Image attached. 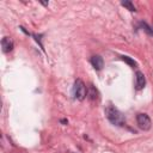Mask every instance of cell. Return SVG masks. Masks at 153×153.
Masks as SVG:
<instances>
[{"label": "cell", "mask_w": 153, "mask_h": 153, "mask_svg": "<svg viewBox=\"0 0 153 153\" xmlns=\"http://www.w3.org/2000/svg\"><path fill=\"white\" fill-rule=\"evenodd\" d=\"M105 116H106V118H108L112 124H115V126L122 127V126H124V123H126V118H124L123 114H122L118 109H116L114 105H108V106L105 108Z\"/></svg>", "instance_id": "6da1fadb"}, {"label": "cell", "mask_w": 153, "mask_h": 153, "mask_svg": "<svg viewBox=\"0 0 153 153\" xmlns=\"http://www.w3.org/2000/svg\"><path fill=\"white\" fill-rule=\"evenodd\" d=\"M73 93L74 97L79 100H84L85 97L87 96V88L86 85L84 84V81L81 79H76L74 81V86H73Z\"/></svg>", "instance_id": "7a4b0ae2"}, {"label": "cell", "mask_w": 153, "mask_h": 153, "mask_svg": "<svg viewBox=\"0 0 153 153\" xmlns=\"http://www.w3.org/2000/svg\"><path fill=\"white\" fill-rule=\"evenodd\" d=\"M136 123H137L139 128L142 130H149L151 126H152L151 118L147 114H137L136 115Z\"/></svg>", "instance_id": "3957f363"}, {"label": "cell", "mask_w": 153, "mask_h": 153, "mask_svg": "<svg viewBox=\"0 0 153 153\" xmlns=\"http://www.w3.org/2000/svg\"><path fill=\"white\" fill-rule=\"evenodd\" d=\"M146 85V79H145V75L142 72L137 71L135 73V86H136V90H141Z\"/></svg>", "instance_id": "277c9868"}, {"label": "cell", "mask_w": 153, "mask_h": 153, "mask_svg": "<svg viewBox=\"0 0 153 153\" xmlns=\"http://www.w3.org/2000/svg\"><path fill=\"white\" fill-rule=\"evenodd\" d=\"M13 41L10 38V37H4L1 39V48H2V51L4 53H10L13 50Z\"/></svg>", "instance_id": "5b68a950"}, {"label": "cell", "mask_w": 153, "mask_h": 153, "mask_svg": "<svg viewBox=\"0 0 153 153\" xmlns=\"http://www.w3.org/2000/svg\"><path fill=\"white\" fill-rule=\"evenodd\" d=\"M91 65L93 66L94 69L97 71H100L104 66V61H103V57L100 55H93L91 57Z\"/></svg>", "instance_id": "8992f818"}, {"label": "cell", "mask_w": 153, "mask_h": 153, "mask_svg": "<svg viewBox=\"0 0 153 153\" xmlns=\"http://www.w3.org/2000/svg\"><path fill=\"white\" fill-rule=\"evenodd\" d=\"M87 98L90 100H92V102L98 99V91L93 85H90L88 88H87Z\"/></svg>", "instance_id": "52a82bcc"}, {"label": "cell", "mask_w": 153, "mask_h": 153, "mask_svg": "<svg viewBox=\"0 0 153 153\" xmlns=\"http://www.w3.org/2000/svg\"><path fill=\"white\" fill-rule=\"evenodd\" d=\"M121 5H122V6H124L127 10H129L130 12H135V11H136L135 6H134V5H133V2H131V1H129V0H124V1H122V2H121Z\"/></svg>", "instance_id": "ba28073f"}, {"label": "cell", "mask_w": 153, "mask_h": 153, "mask_svg": "<svg viewBox=\"0 0 153 153\" xmlns=\"http://www.w3.org/2000/svg\"><path fill=\"white\" fill-rule=\"evenodd\" d=\"M140 25H141V27H142V29H143V30H145V31H146V32H147L149 36H153V29H152V27H151V26H149L147 23L141 22V23H140Z\"/></svg>", "instance_id": "9c48e42d"}, {"label": "cell", "mask_w": 153, "mask_h": 153, "mask_svg": "<svg viewBox=\"0 0 153 153\" xmlns=\"http://www.w3.org/2000/svg\"><path fill=\"white\" fill-rule=\"evenodd\" d=\"M121 59H122L124 62H127L128 65H130L131 67H137V63H136L133 59H130L129 56H124V55H123V56H121Z\"/></svg>", "instance_id": "30bf717a"}, {"label": "cell", "mask_w": 153, "mask_h": 153, "mask_svg": "<svg viewBox=\"0 0 153 153\" xmlns=\"http://www.w3.org/2000/svg\"><path fill=\"white\" fill-rule=\"evenodd\" d=\"M60 122H61V123H63V124H67V123H68V121H67V120H61Z\"/></svg>", "instance_id": "8fae6325"}, {"label": "cell", "mask_w": 153, "mask_h": 153, "mask_svg": "<svg viewBox=\"0 0 153 153\" xmlns=\"http://www.w3.org/2000/svg\"><path fill=\"white\" fill-rule=\"evenodd\" d=\"M71 153H74V152H71Z\"/></svg>", "instance_id": "7c38bea8"}]
</instances>
